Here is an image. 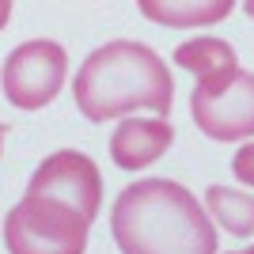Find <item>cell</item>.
<instances>
[{"label":"cell","mask_w":254,"mask_h":254,"mask_svg":"<svg viewBox=\"0 0 254 254\" xmlns=\"http://www.w3.org/2000/svg\"><path fill=\"white\" fill-rule=\"evenodd\" d=\"M0 148H4V122H0Z\"/></svg>","instance_id":"15"},{"label":"cell","mask_w":254,"mask_h":254,"mask_svg":"<svg viewBox=\"0 0 254 254\" xmlns=\"http://www.w3.org/2000/svg\"><path fill=\"white\" fill-rule=\"evenodd\" d=\"M175 144V126L171 118H137L129 114L126 122H118V129L110 133V159L122 171H144L152 167L163 152Z\"/></svg>","instance_id":"7"},{"label":"cell","mask_w":254,"mask_h":254,"mask_svg":"<svg viewBox=\"0 0 254 254\" xmlns=\"http://www.w3.org/2000/svg\"><path fill=\"white\" fill-rule=\"evenodd\" d=\"M232 175H235V182H243L247 190H254V140H247L243 148L232 156Z\"/></svg>","instance_id":"11"},{"label":"cell","mask_w":254,"mask_h":254,"mask_svg":"<svg viewBox=\"0 0 254 254\" xmlns=\"http://www.w3.org/2000/svg\"><path fill=\"white\" fill-rule=\"evenodd\" d=\"M193 126L209 140H251L254 137V72L232 64L224 72L201 76L190 91Z\"/></svg>","instance_id":"4"},{"label":"cell","mask_w":254,"mask_h":254,"mask_svg":"<svg viewBox=\"0 0 254 254\" xmlns=\"http://www.w3.org/2000/svg\"><path fill=\"white\" fill-rule=\"evenodd\" d=\"M175 64L201 80V76H212V72H224V68L239 64V57H235V50L224 42V38L197 34V38H190V42H182L179 50H175Z\"/></svg>","instance_id":"10"},{"label":"cell","mask_w":254,"mask_h":254,"mask_svg":"<svg viewBox=\"0 0 254 254\" xmlns=\"http://www.w3.org/2000/svg\"><path fill=\"white\" fill-rule=\"evenodd\" d=\"M232 254H254V243H251V247H243V251H232Z\"/></svg>","instance_id":"14"},{"label":"cell","mask_w":254,"mask_h":254,"mask_svg":"<svg viewBox=\"0 0 254 254\" xmlns=\"http://www.w3.org/2000/svg\"><path fill=\"white\" fill-rule=\"evenodd\" d=\"M76 110L87 122H118L137 110H152L159 118H171L175 106V80L167 72V61L152 46L133 38H114L87 53L72 84Z\"/></svg>","instance_id":"2"},{"label":"cell","mask_w":254,"mask_h":254,"mask_svg":"<svg viewBox=\"0 0 254 254\" xmlns=\"http://www.w3.org/2000/svg\"><path fill=\"white\" fill-rule=\"evenodd\" d=\"M27 193L61 197V201L76 205L91 224L103 212V175H99L91 156L72 152V148H61V152H53V156H46L34 167L31 182H27Z\"/></svg>","instance_id":"6"},{"label":"cell","mask_w":254,"mask_h":254,"mask_svg":"<svg viewBox=\"0 0 254 254\" xmlns=\"http://www.w3.org/2000/svg\"><path fill=\"white\" fill-rule=\"evenodd\" d=\"M235 4L239 0H137V11L167 31H201L224 23Z\"/></svg>","instance_id":"8"},{"label":"cell","mask_w":254,"mask_h":254,"mask_svg":"<svg viewBox=\"0 0 254 254\" xmlns=\"http://www.w3.org/2000/svg\"><path fill=\"white\" fill-rule=\"evenodd\" d=\"M205 209L212 224H220L232 239H251L254 235V193L235 190V186H209L205 190Z\"/></svg>","instance_id":"9"},{"label":"cell","mask_w":254,"mask_h":254,"mask_svg":"<svg viewBox=\"0 0 254 254\" xmlns=\"http://www.w3.org/2000/svg\"><path fill=\"white\" fill-rule=\"evenodd\" d=\"M68 76V53L53 38H31L15 46L0 68V87L15 110H42L57 99Z\"/></svg>","instance_id":"5"},{"label":"cell","mask_w":254,"mask_h":254,"mask_svg":"<svg viewBox=\"0 0 254 254\" xmlns=\"http://www.w3.org/2000/svg\"><path fill=\"white\" fill-rule=\"evenodd\" d=\"M8 19H11V0H0V31L8 27Z\"/></svg>","instance_id":"12"},{"label":"cell","mask_w":254,"mask_h":254,"mask_svg":"<svg viewBox=\"0 0 254 254\" xmlns=\"http://www.w3.org/2000/svg\"><path fill=\"white\" fill-rule=\"evenodd\" d=\"M110 235L122 254H220L209 209L171 179L129 182L110 209Z\"/></svg>","instance_id":"1"},{"label":"cell","mask_w":254,"mask_h":254,"mask_svg":"<svg viewBox=\"0 0 254 254\" xmlns=\"http://www.w3.org/2000/svg\"><path fill=\"white\" fill-rule=\"evenodd\" d=\"M91 220L76 205L50 193H23L4 216L8 254H84Z\"/></svg>","instance_id":"3"},{"label":"cell","mask_w":254,"mask_h":254,"mask_svg":"<svg viewBox=\"0 0 254 254\" xmlns=\"http://www.w3.org/2000/svg\"><path fill=\"white\" fill-rule=\"evenodd\" d=\"M243 11H247V15L254 19V0H243Z\"/></svg>","instance_id":"13"}]
</instances>
